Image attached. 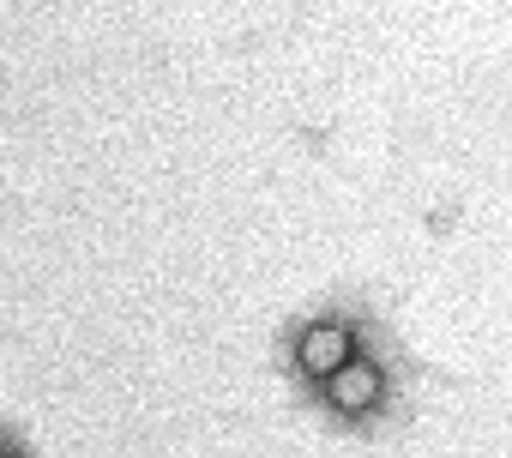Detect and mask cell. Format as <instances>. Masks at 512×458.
<instances>
[{
  "label": "cell",
  "instance_id": "cell-1",
  "mask_svg": "<svg viewBox=\"0 0 512 458\" xmlns=\"http://www.w3.org/2000/svg\"><path fill=\"white\" fill-rule=\"evenodd\" d=\"M404 398H410V356L398 344H380V338L362 356H350L332 380L314 386L320 416L344 434H374V428L398 422Z\"/></svg>",
  "mask_w": 512,
  "mask_h": 458
},
{
  "label": "cell",
  "instance_id": "cell-2",
  "mask_svg": "<svg viewBox=\"0 0 512 458\" xmlns=\"http://www.w3.org/2000/svg\"><path fill=\"white\" fill-rule=\"evenodd\" d=\"M374 338H380V326H374L368 308H356V302H326V308H314L308 320H296V326L284 332V368H290V380H302V386L314 392V386L332 380L350 356H362Z\"/></svg>",
  "mask_w": 512,
  "mask_h": 458
}]
</instances>
